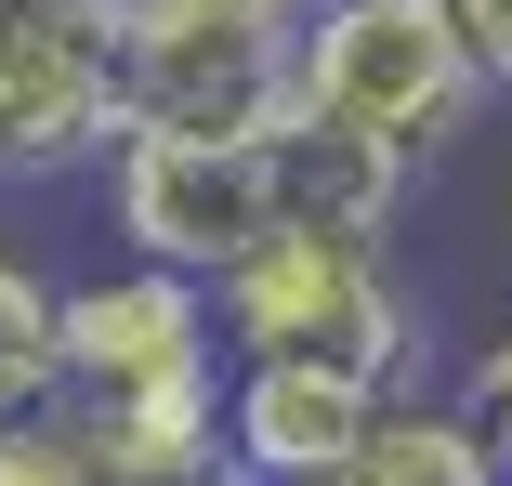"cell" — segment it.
Returning <instances> with one entry per match:
<instances>
[{"instance_id": "cell-1", "label": "cell", "mask_w": 512, "mask_h": 486, "mask_svg": "<svg viewBox=\"0 0 512 486\" xmlns=\"http://www.w3.org/2000/svg\"><path fill=\"white\" fill-rule=\"evenodd\" d=\"M92 198H106V250L171 263V276L211 289L289 224H407L421 184L394 158H368L355 132L263 119V132H119Z\"/></svg>"}, {"instance_id": "cell-2", "label": "cell", "mask_w": 512, "mask_h": 486, "mask_svg": "<svg viewBox=\"0 0 512 486\" xmlns=\"http://www.w3.org/2000/svg\"><path fill=\"white\" fill-rule=\"evenodd\" d=\"M224 316L211 289L106 250L53 316V421L106 486H211L224 473Z\"/></svg>"}, {"instance_id": "cell-3", "label": "cell", "mask_w": 512, "mask_h": 486, "mask_svg": "<svg viewBox=\"0 0 512 486\" xmlns=\"http://www.w3.org/2000/svg\"><path fill=\"white\" fill-rule=\"evenodd\" d=\"M499 106V66L473 40L460 0H302V53H289V119L355 132L407 184H434L473 119Z\"/></svg>"}, {"instance_id": "cell-4", "label": "cell", "mask_w": 512, "mask_h": 486, "mask_svg": "<svg viewBox=\"0 0 512 486\" xmlns=\"http://www.w3.org/2000/svg\"><path fill=\"white\" fill-rule=\"evenodd\" d=\"M211 316L237 368H342V381H421L434 303L407 276L394 224H289L237 276H211Z\"/></svg>"}, {"instance_id": "cell-5", "label": "cell", "mask_w": 512, "mask_h": 486, "mask_svg": "<svg viewBox=\"0 0 512 486\" xmlns=\"http://www.w3.org/2000/svg\"><path fill=\"white\" fill-rule=\"evenodd\" d=\"M302 0H119L132 132H263L289 119Z\"/></svg>"}, {"instance_id": "cell-6", "label": "cell", "mask_w": 512, "mask_h": 486, "mask_svg": "<svg viewBox=\"0 0 512 486\" xmlns=\"http://www.w3.org/2000/svg\"><path fill=\"white\" fill-rule=\"evenodd\" d=\"M119 132V0H0V184H92Z\"/></svg>"}, {"instance_id": "cell-7", "label": "cell", "mask_w": 512, "mask_h": 486, "mask_svg": "<svg viewBox=\"0 0 512 486\" xmlns=\"http://www.w3.org/2000/svg\"><path fill=\"white\" fill-rule=\"evenodd\" d=\"M381 381L342 368H224V473L250 486H329V460L368 434Z\"/></svg>"}, {"instance_id": "cell-8", "label": "cell", "mask_w": 512, "mask_h": 486, "mask_svg": "<svg viewBox=\"0 0 512 486\" xmlns=\"http://www.w3.org/2000/svg\"><path fill=\"white\" fill-rule=\"evenodd\" d=\"M329 486H512V460L473 434L460 395H421V381H394L368 408V434L329 460Z\"/></svg>"}, {"instance_id": "cell-9", "label": "cell", "mask_w": 512, "mask_h": 486, "mask_svg": "<svg viewBox=\"0 0 512 486\" xmlns=\"http://www.w3.org/2000/svg\"><path fill=\"white\" fill-rule=\"evenodd\" d=\"M53 316H66V276L0 224V421L53 408Z\"/></svg>"}, {"instance_id": "cell-10", "label": "cell", "mask_w": 512, "mask_h": 486, "mask_svg": "<svg viewBox=\"0 0 512 486\" xmlns=\"http://www.w3.org/2000/svg\"><path fill=\"white\" fill-rule=\"evenodd\" d=\"M0 486H106V473L79 460V434L53 408H27V421H0Z\"/></svg>"}, {"instance_id": "cell-11", "label": "cell", "mask_w": 512, "mask_h": 486, "mask_svg": "<svg viewBox=\"0 0 512 486\" xmlns=\"http://www.w3.org/2000/svg\"><path fill=\"white\" fill-rule=\"evenodd\" d=\"M447 395H460V408H473V434L512 460V329H486V342L460 355V381H447Z\"/></svg>"}, {"instance_id": "cell-12", "label": "cell", "mask_w": 512, "mask_h": 486, "mask_svg": "<svg viewBox=\"0 0 512 486\" xmlns=\"http://www.w3.org/2000/svg\"><path fill=\"white\" fill-rule=\"evenodd\" d=\"M473 14V40H486V66H499V92H512V0H460Z\"/></svg>"}, {"instance_id": "cell-13", "label": "cell", "mask_w": 512, "mask_h": 486, "mask_svg": "<svg viewBox=\"0 0 512 486\" xmlns=\"http://www.w3.org/2000/svg\"><path fill=\"white\" fill-rule=\"evenodd\" d=\"M211 486H250V473H211Z\"/></svg>"}]
</instances>
